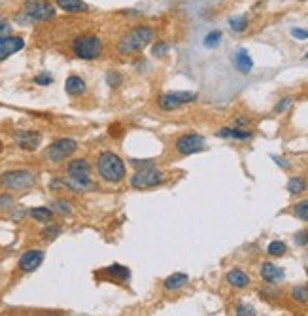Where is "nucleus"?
I'll return each mask as SVG.
<instances>
[{
  "mask_svg": "<svg viewBox=\"0 0 308 316\" xmlns=\"http://www.w3.org/2000/svg\"><path fill=\"white\" fill-rule=\"evenodd\" d=\"M55 2L67 14H85V12H89V6L83 0H55Z\"/></svg>",
  "mask_w": 308,
  "mask_h": 316,
  "instance_id": "nucleus-15",
  "label": "nucleus"
},
{
  "mask_svg": "<svg viewBox=\"0 0 308 316\" xmlns=\"http://www.w3.org/2000/svg\"><path fill=\"white\" fill-rule=\"evenodd\" d=\"M229 25H231V28H233L235 33H244V31L248 28L250 21L246 15H236V17H231V19H229Z\"/></svg>",
  "mask_w": 308,
  "mask_h": 316,
  "instance_id": "nucleus-24",
  "label": "nucleus"
},
{
  "mask_svg": "<svg viewBox=\"0 0 308 316\" xmlns=\"http://www.w3.org/2000/svg\"><path fill=\"white\" fill-rule=\"evenodd\" d=\"M235 67L240 74H250V72H252L254 61H252V57L248 55L246 49H238V51L235 53Z\"/></svg>",
  "mask_w": 308,
  "mask_h": 316,
  "instance_id": "nucleus-18",
  "label": "nucleus"
},
{
  "mask_svg": "<svg viewBox=\"0 0 308 316\" xmlns=\"http://www.w3.org/2000/svg\"><path fill=\"white\" fill-rule=\"evenodd\" d=\"M121 74L117 72V70H108V74H106V81H108V85L110 88H119L121 85Z\"/></svg>",
  "mask_w": 308,
  "mask_h": 316,
  "instance_id": "nucleus-31",
  "label": "nucleus"
},
{
  "mask_svg": "<svg viewBox=\"0 0 308 316\" xmlns=\"http://www.w3.org/2000/svg\"><path fill=\"white\" fill-rule=\"evenodd\" d=\"M225 278H227L229 286H233V288H236V290H244V288H248L250 286V276L240 269L229 271Z\"/></svg>",
  "mask_w": 308,
  "mask_h": 316,
  "instance_id": "nucleus-17",
  "label": "nucleus"
},
{
  "mask_svg": "<svg viewBox=\"0 0 308 316\" xmlns=\"http://www.w3.org/2000/svg\"><path fill=\"white\" fill-rule=\"evenodd\" d=\"M42 235L46 237V241H53V239H57L60 235V227L59 225H49L47 229H44Z\"/></svg>",
  "mask_w": 308,
  "mask_h": 316,
  "instance_id": "nucleus-32",
  "label": "nucleus"
},
{
  "mask_svg": "<svg viewBox=\"0 0 308 316\" xmlns=\"http://www.w3.org/2000/svg\"><path fill=\"white\" fill-rule=\"evenodd\" d=\"M188 282H189L188 275H183V273H174V275H170L165 278L163 286H165V290H168V292H176V290L183 288Z\"/></svg>",
  "mask_w": 308,
  "mask_h": 316,
  "instance_id": "nucleus-19",
  "label": "nucleus"
},
{
  "mask_svg": "<svg viewBox=\"0 0 308 316\" xmlns=\"http://www.w3.org/2000/svg\"><path fill=\"white\" fill-rule=\"evenodd\" d=\"M30 216L40 223H51V220H53V210L46 209V207H36V209L30 210Z\"/></svg>",
  "mask_w": 308,
  "mask_h": 316,
  "instance_id": "nucleus-21",
  "label": "nucleus"
},
{
  "mask_svg": "<svg viewBox=\"0 0 308 316\" xmlns=\"http://www.w3.org/2000/svg\"><path fill=\"white\" fill-rule=\"evenodd\" d=\"M197 101V95L189 93V91H170V93H165L159 97V106L163 110H178V108L186 106V104H191V102Z\"/></svg>",
  "mask_w": 308,
  "mask_h": 316,
  "instance_id": "nucleus-9",
  "label": "nucleus"
},
{
  "mask_svg": "<svg viewBox=\"0 0 308 316\" xmlns=\"http://www.w3.org/2000/svg\"><path fill=\"white\" fill-rule=\"evenodd\" d=\"M8 34H12V25H10V21L6 17L0 15V38H4Z\"/></svg>",
  "mask_w": 308,
  "mask_h": 316,
  "instance_id": "nucleus-34",
  "label": "nucleus"
},
{
  "mask_svg": "<svg viewBox=\"0 0 308 316\" xmlns=\"http://www.w3.org/2000/svg\"><path fill=\"white\" fill-rule=\"evenodd\" d=\"M42 262H44V250L40 248L27 250L19 260V269L23 273H33V271H36L40 267Z\"/></svg>",
  "mask_w": 308,
  "mask_h": 316,
  "instance_id": "nucleus-11",
  "label": "nucleus"
},
{
  "mask_svg": "<svg viewBox=\"0 0 308 316\" xmlns=\"http://www.w3.org/2000/svg\"><path fill=\"white\" fill-rule=\"evenodd\" d=\"M106 273L110 276H114V278H119V280H127L129 276H131V271L127 267H123L119 263H114V265H110L106 269Z\"/></svg>",
  "mask_w": 308,
  "mask_h": 316,
  "instance_id": "nucleus-23",
  "label": "nucleus"
},
{
  "mask_svg": "<svg viewBox=\"0 0 308 316\" xmlns=\"http://www.w3.org/2000/svg\"><path fill=\"white\" fill-rule=\"evenodd\" d=\"M70 49L72 53L81 61H95L99 59L104 51V42H102L101 36L97 34H78L74 36L72 42H70Z\"/></svg>",
  "mask_w": 308,
  "mask_h": 316,
  "instance_id": "nucleus-3",
  "label": "nucleus"
},
{
  "mask_svg": "<svg viewBox=\"0 0 308 316\" xmlns=\"http://www.w3.org/2000/svg\"><path fill=\"white\" fill-rule=\"evenodd\" d=\"M304 189H306V182H304V178H301V176H293V178L288 182V191L291 195H299Z\"/></svg>",
  "mask_w": 308,
  "mask_h": 316,
  "instance_id": "nucleus-22",
  "label": "nucleus"
},
{
  "mask_svg": "<svg viewBox=\"0 0 308 316\" xmlns=\"http://www.w3.org/2000/svg\"><path fill=\"white\" fill-rule=\"evenodd\" d=\"M25 47V40L21 36H12L8 34L4 38H0V61L8 59L10 55L17 53Z\"/></svg>",
  "mask_w": 308,
  "mask_h": 316,
  "instance_id": "nucleus-12",
  "label": "nucleus"
},
{
  "mask_svg": "<svg viewBox=\"0 0 308 316\" xmlns=\"http://www.w3.org/2000/svg\"><path fill=\"white\" fill-rule=\"evenodd\" d=\"M97 170L104 182L110 184H119L125 180L127 176V168L125 163L121 161L119 155H115L114 152H102L97 159Z\"/></svg>",
  "mask_w": 308,
  "mask_h": 316,
  "instance_id": "nucleus-2",
  "label": "nucleus"
},
{
  "mask_svg": "<svg viewBox=\"0 0 308 316\" xmlns=\"http://www.w3.org/2000/svg\"><path fill=\"white\" fill-rule=\"evenodd\" d=\"M168 51H170V46H168L167 40H157L153 44V47H151V55L153 57H165V55H168Z\"/></svg>",
  "mask_w": 308,
  "mask_h": 316,
  "instance_id": "nucleus-26",
  "label": "nucleus"
},
{
  "mask_svg": "<svg viewBox=\"0 0 308 316\" xmlns=\"http://www.w3.org/2000/svg\"><path fill=\"white\" fill-rule=\"evenodd\" d=\"M291 297L299 303H306L308 301V288H304V286H295V288L291 290Z\"/></svg>",
  "mask_w": 308,
  "mask_h": 316,
  "instance_id": "nucleus-30",
  "label": "nucleus"
},
{
  "mask_svg": "<svg viewBox=\"0 0 308 316\" xmlns=\"http://www.w3.org/2000/svg\"><path fill=\"white\" fill-rule=\"evenodd\" d=\"M291 34H293L297 40H306L308 38V31H302V28H293Z\"/></svg>",
  "mask_w": 308,
  "mask_h": 316,
  "instance_id": "nucleus-39",
  "label": "nucleus"
},
{
  "mask_svg": "<svg viewBox=\"0 0 308 316\" xmlns=\"http://www.w3.org/2000/svg\"><path fill=\"white\" fill-rule=\"evenodd\" d=\"M40 140L42 136L40 133H34V131H19L17 135H15V142H17V146L21 150H28V152H33L40 146Z\"/></svg>",
  "mask_w": 308,
  "mask_h": 316,
  "instance_id": "nucleus-13",
  "label": "nucleus"
},
{
  "mask_svg": "<svg viewBox=\"0 0 308 316\" xmlns=\"http://www.w3.org/2000/svg\"><path fill=\"white\" fill-rule=\"evenodd\" d=\"M155 40V28L151 25H136L129 28L117 42V53L119 55H134L140 53L142 49H146Z\"/></svg>",
  "mask_w": 308,
  "mask_h": 316,
  "instance_id": "nucleus-1",
  "label": "nucleus"
},
{
  "mask_svg": "<svg viewBox=\"0 0 308 316\" xmlns=\"http://www.w3.org/2000/svg\"><path fill=\"white\" fill-rule=\"evenodd\" d=\"M218 136H223V138H236V140H248V138H252V133L240 127H235V129L223 127L218 131Z\"/></svg>",
  "mask_w": 308,
  "mask_h": 316,
  "instance_id": "nucleus-20",
  "label": "nucleus"
},
{
  "mask_svg": "<svg viewBox=\"0 0 308 316\" xmlns=\"http://www.w3.org/2000/svg\"><path fill=\"white\" fill-rule=\"evenodd\" d=\"M295 244H299V246H306L308 244V231H299V233L295 235Z\"/></svg>",
  "mask_w": 308,
  "mask_h": 316,
  "instance_id": "nucleus-37",
  "label": "nucleus"
},
{
  "mask_svg": "<svg viewBox=\"0 0 308 316\" xmlns=\"http://www.w3.org/2000/svg\"><path fill=\"white\" fill-rule=\"evenodd\" d=\"M236 314L238 316H254L255 309L254 307H250V305H238V307H236Z\"/></svg>",
  "mask_w": 308,
  "mask_h": 316,
  "instance_id": "nucleus-36",
  "label": "nucleus"
},
{
  "mask_svg": "<svg viewBox=\"0 0 308 316\" xmlns=\"http://www.w3.org/2000/svg\"><path fill=\"white\" fill-rule=\"evenodd\" d=\"M65 89L70 97H80L87 91V83L81 80L80 76H68L67 81H65Z\"/></svg>",
  "mask_w": 308,
  "mask_h": 316,
  "instance_id": "nucleus-16",
  "label": "nucleus"
},
{
  "mask_svg": "<svg viewBox=\"0 0 308 316\" xmlns=\"http://www.w3.org/2000/svg\"><path fill=\"white\" fill-rule=\"evenodd\" d=\"M304 57H306V59H308V53H306V55H304Z\"/></svg>",
  "mask_w": 308,
  "mask_h": 316,
  "instance_id": "nucleus-41",
  "label": "nucleus"
},
{
  "mask_svg": "<svg viewBox=\"0 0 308 316\" xmlns=\"http://www.w3.org/2000/svg\"><path fill=\"white\" fill-rule=\"evenodd\" d=\"M206 148V138L197 133H188V135H181L176 140V152L180 155H193L199 154Z\"/></svg>",
  "mask_w": 308,
  "mask_h": 316,
  "instance_id": "nucleus-10",
  "label": "nucleus"
},
{
  "mask_svg": "<svg viewBox=\"0 0 308 316\" xmlns=\"http://www.w3.org/2000/svg\"><path fill=\"white\" fill-rule=\"evenodd\" d=\"M267 254L268 256H274V257L284 256V254H286V244H284L282 241H272L270 244H268Z\"/></svg>",
  "mask_w": 308,
  "mask_h": 316,
  "instance_id": "nucleus-27",
  "label": "nucleus"
},
{
  "mask_svg": "<svg viewBox=\"0 0 308 316\" xmlns=\"http://www.w3.org/2000/svg\"><path fill=\"white\" fill-rule=\"evenodd\" d=\"M293 214L299 218V220H302V222H308V199L306 201H301L295 205V210Z\"/></svg>",
  "mask_w": 308,
  "mask_h": 316,
  "instance_id": "nucleus-28",
  "label": "nucleus"
},
{
  "mask_svg": "<svg viewBox=\"0 0 308 316\" xmlns=\"http://www.w3.org/2000/svg\"><path fill=\"white\" fill-rule=\"evenodd\" d=\"M163 182H165V173H161V170H157V168H153V167L138 168V170L131 176V186H133L134 189L157 188Z\"/></svg>",
  "mask_w": 308,
  "mask_h": 316,
  "instance_id": "nucleus-5",
  "label": "nucleus"
},
{
  "mask_svg": "<svg viewBox=\"0 0 308 316\" xmlns=\"http://www.w3.org/2000/svg\"><path fill=\"white\" fill-rule=\"evenodd\" d=\"M284 276H286L284 269L278 267V265H274V263L265 262L261 265V278L265 280V282L276 284V282H280V280H284Z\"/></svg>",
  "mask_w": 308,
  "mask_h": 316,
  "instance_id": "nucleus-14",
  "label": "nucleus"
},
{
  "mask_svg": "<svg viewBox=\"0 0 308 316\" xmlns=\"http://www.w3.org/2000/svg\"><path fill=\"white\" fill-rule=\"evenodd\" d=\"M51 81H53V78L49 74H40L34 78V83H38V85H49Z\"/></svg>",
  "mask_w": 308,
  "mask_h": 316,
  "instance_id": "nucleus-38",
  "label": "nucleus"
},
{
  "mask_svg": "<svg viewBox=\"0 0 308 316\" xmlns=\"http://www.w3.org/2000/svg\"><path fill=\"white\" fill-rule=\"evenodd\" d=\"M291 102H293V99H291V97H284V99H280V102L276 104L274 110L278 112V114H282V112H286V110L291 106Z\"/></svg>",
  "mask_w": 308,
  "mask_h": 316,
  "instance_id": "nucleus-35",
  "label": "nucleus"
},
{
  "mask_svg": "<svg viewBox=\"0 0 308 316\" xmlns=\"http://www.w3.org/2000/svg\"><path fill=\"white\" fill-rule=\"evenodd\" d=\"M51 207H53L55 212H59V214H63V216H67V214L72 212V209H70V203L65 201V199H57V201H53L51 203Z\"/></svg>",
  "mask_w": 308,
  "mask_h": 316,
  "instance_id": "nucleus-29",
  "label": "nucleus"
},
{
  "mask_svg": "<svg viewBox=\"0 0 308 316\" xmlns=\"http://www.w3.org/2000/svg\"><path fill=\"white\" fill-rule=\"evenodd\" d=\"M78 150V142L72 138H59L46 150V159L49 163H60Z\"/></svg>",
  "mask_w": 308,
  "mask_h": 316,
  "instance_id": "nucleus-8",
  "label": "nucleus"
},
{
  "mask_svg": "<svg viewBox=\"0 0 308 316\" xmlns=\"http://www.w3.org/2000/svg\"><path fill=\"white\" fill-rule=\"evenodd\" d=\"M0 186L8 191H28L36 186V175L30 170H8L0 176Z\"/></svg>",
  "mask_w": 308,
  "mask_h": 316,
  "instance_id": "nucleus-4",
  "label": "nucleus"
},
{
  "mask_svg": "<svg viewBox=\"0 0 308 316\" xmlns=\"http://www.w3.org/2000/svg\"><path fill=\"white\" fill-rule=\"evenodd\" d=\"M250 121L246 120V118H238V120H236V125H238V127H242V125H248Z\"/></svg>",
  "mask_w": 308,
  "mask_h": 316,
  "instance_id": "nucleus-40",
  "label": "nucleus"
},
{
  "mask_svg": "<svg viewBox=\"0 0 308 316\" xmlns=\"http://www.w3.org/2000/svg\"><path fill=\"white\" fill-rule=\"evenodd\" d=\"M221 38H223V34H221V31H212V33H208L206 36H204V46L210 47V49H214V47H218L221 44Z\"/></svg>",
  "mask_w": 308,
  "mask_h": 316,
  "instance_id": "nucleus-25",
  "label": "nucleus"
},
{
  "mask_svg": "<svg viewBox=\"0 0 308 316\" xmlns=\"http://www.w3.org/2000/svg\"><path fill=\"white\" fill-rule=\"evenodd\" d=\"M23 14L30 21H49L55 17V8L47 0H27L23 4Z\"/></svg>",
  "mask_w": 308,
  "mask_h": 316,
  "instance_id": "nucleus-7",
  "label": "nucleus"
},
{
  "mask_svg": "<svg viewBox=\"0 0 308 316\" xmlns=\"http://www.w3.org/2000/svg\"><path fill=\"white\" fill-rule=\"evenodd\" d=\"M67 175L74 188L83 189L89 184V178H91V165H89L87 159H74V161L68 163Z\"/></svg>",
  "mask_w": 308,
  "mask_h": 316,
  "instance_id": "nucleus-6",
  "label": "nucleus"
},
{
  "mask_svg": "<svg viewBox=\"0 0 308 316\" xmlns=\"http://www.w3.org/2000/svg\"><path fill=\"white\" fill-rule=\"evenodd\" d=\"M14 209V197L12 195H0V210L8 212V210Z\"/></svg>",
  "mask_w": 308,
  "mask_h": 316,
  "instance_id": "nucleus-33",
  "label": "nucleus"
}]
</instances>
